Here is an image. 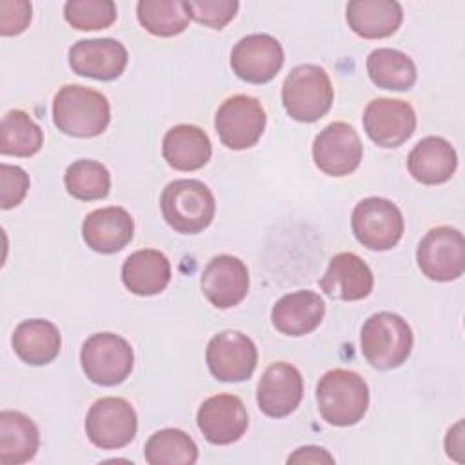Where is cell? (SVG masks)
<instances>
[{
    "label": "cell",
    "mask_w": 465,
    "mask_h": 465,
    "mask_svg": "<svg viewBox=\"0 0 465 465\" xmlns=\"http://www.w3.org/2000/svg\"><path fill=\"white\" fill-rule=\"evenodd\" d=\"M163 160L176 171H198L213 154L211 140L198 125L178 124L171 127L162 142Z\"/></svg>",
    "instance_id": "23"
},
{
    "label": "cell",
    "mask_w": 465,
    "mask_h": 465,
    "mask_svg": "<svg viewBox=\"0 0 465 465\" xmlns=\"http://www.w3.org/2000/svg\"><path fill=\"white\" fill-rule=\"evenodd\" d=\"M80 363L89 381L102 387H114L131 374L134 352L125 338L114 332H96L84 341Z\"/></svg>",
    "instance_id": "6"
},
{
    "label": "cell",
    "mask_w": 465,
    "mask_h": 465,
    "mask_svg": "<svg viewBox=\"0 0 465 465\" xmlns=\"http://www.w3.org/2000/svg\"><path fill=\"white\" fill-rule=\"evenodd\" d=\"M420 271L432 282L458 280L465 271V238L449 225L430 229L416 249Z\"/></svg>",
    "instance_id": "10"
},
{
    "label": "cell",
    "mask_w": 465,
    "mask_h": 465,
    "mask_svg": "<svg viewBox=\"0 0 465 465\" xmlns=\"http://www.w3.org/2000/svg\"><path fill=\"white\" fill-rule=\"evenodd\" d=\"M122 282L136 296L160 294L171 282V263L156 249H140L125 258Z\"/></svg>",
    "instance_id": "25"
},
{
    "label": "cell",
    "mask_w": 465,
    "mask_h": 465,
    "mask_svg": "<svg viewBox=\"0 0 465 465\" xmlns=\"http://www.w3.org/2000/svg\"><path fill=\"white\" fill-rule=\"evenodd\" d=\"M282 44L265 33L247 35L231 51L232 73L249 84L271 82L283 65Z\"/></svg>",
    "instance_id": "14"
},
{
    "label": "cell",
    "mask_w": 465,
    "mask_h": 465,
    "mask_svg": "<svg viewBox=\"0 0 465 465\" xmlns=\"http://www.w3.org/2000/svg\"><path fill=\"white\" fill-rule=\"evenodd\" d=\"M134 234V222L124 207H102L89 213L82 223V236L87 247L100 254L122 251Z\"/></svg>",
    "instance_id": "20"
},
{
    "label": "cell",
    "mask_w": 465,
    "mask_h": 465,
    "mask_svg": "<svg viewBox=\"0 0 465 465\" xmlns=\"http://www.w3.org/2000/svg\"><path fill=\"white\" fill-rule=\"evenodd\" d=\"M458 167L454 147L441 136L421 138L407 158L411 176L423 185H440L452 178Z\"/></svg>",
    "instance_id": "22"
},
{
    "label": "cell",
    "mask_w": 465,
    "mask_h": 465,
    "mask_svg": "<svg viewBox=\"0 0 465 465\" xmlns=\"http://www.w3.org/2000/svg\"><path fill=\"white\" fill-rule=\"evenodd\" d=\"M205 361L216 380L227 383L245 381L256 369L258 349L247 334L240 331H222L209 340Z\"/></svg>",
    "instance_id": "11"
},
{
    "label": "cell",
    "mask_w": 465,
    "mask_h": 465,
    "mask_svg": "<svg viewBox=\"0 0 465 465\" xmlns=\"http://www.w3.org/2000/svg\"><path fill=\"white\" fill-rule=\"evenodd\" d=\"M67 193L82 202L102 200L111 191V174L107 167L96 160H76L64 174Z\"/></svg>",
    "instance_id": "32"
},
{
    "label": "cell",
    "mask_w": 465,
    "mask_h": 465,
    "mask_svg": "<svg viewBox=\"0 0 465 465\" xmlns=\"http://www.w3.org/2000/svg\"><path fill=\"white\" fill-rule=\"evenodd\" d=\"M354 238L371 251H389L403 236L405 222L396 203L387 198L369 196L360 200L351 214Z\"/></svg>",
    "instance_id": "7"
},
{
    "label": "cell",
    "mask_w": 465,
    "mask_h": 465,
    "mask_svg": "<svg viewBox=\"0 0 465 465\" xmlns=\"http://www.w3.org/2000/svg\"><path fill=\"white\" fill-rule=\"evenodd\" d=\"M136 412L124 398H100L89 407L85 416V434L89 441L104 450L129 445L136 436Z\"/></svg>",
    "instance_id": "8"
},
{
    "label": "cell",
    "mask_w": 465,
    "mask_h": 465,
    "mask_svg": "<svg viewBox=\"0 0 465 465\" xmlns=\"http://www.w3.org/2000/svg\"><path fill=\"white\" fill-rule=\"evenodd\" d=\"M160 209L171 229L182 234H198L211 225L216 202L203 182L183 178L165 185L160 196Z\"/></svg>",
    "instance_id": "4"
},
{
    "label": "cell",
    "mask_w": 465,
    "mask_h": 465,
    "mask_svg": "<svg viewBox=\"0 0 465 465\" xmlns=\"http://www.w3.org/2000/svg\"><path fill=\"white\" fill-rule=\"evenodd\" d=\"M267 116L262 104L247 94L227 98L216 111L214 127L220 142L232 151H243L262 138Z\"/></svg>",
    "instance_id": "9"
},
{
    "label": "cell",
    "mask_w": 465,
    "mask_h": 465,
    "mask_svg": "<svg viewBox=\"0 0 465 465\" xmlns=\"http://www.w3.org/2000/svg\"><path fill=\"white\" fill-rule=\"evenodd\" d=\"M345 13L352 33L367 40L387 38L403 22V9L394 0H352Z\"/></svg>",
    "instance_id": "24"
},
{
    "label": "cell",
    "mask_w": 465,
    "mask_h": 465,
    "mask_svg": "<svg viewBox=\"0 0 465 465\" xmlns=\"http://www.w3.org/2000/svg\"><path fill=\"white\" fill-rule=\"evenodd\" d=\"M445 450L456 461H461L458 454L463 452V420H460L452 429H449L445 438Z\"/></svg>",
    "instance_id": "38"
},
{
    "label": "cell",
    "mask_w": 465,
    "mask_h": 465,
    "mask_svg": "<svg viewBox=\"0 0 465 465\" xmlns=\"http://www.w3.org/2000/svg\"><path fill=\"white\" fill-rule=\"evenodd\" d=\"M363 158V145L352 125L332 122L323 127L312 143L316 167L329 176H347L354 173Z\"/></svg>",
    "instance_id": "12"
},
{
    "label": "cell",
    "mask_w": 465,
    "mask_h": 465,
    "mask_svg": "<svg viewBox=\"0 0 465 465\" xmlns=\"http://www.w3.org/2000/svg\"><path fill=\"white\" fill-rule=\"evenodd\" d=\"M236 0H193L185 2V11L191 20L211 29L225 27L238 11Z\"/></svg>",
    "instance_id": "34"
},
{
    "label": "cell",
    "mask_w": 465,
    "mask_h": 465,
    "mask_svg": "<svg viewBox=\"0 0 465 465\" xmlns=\"http://www.w3.org/2000/svg\"><path fill=\"white\" fill-rule=\"evenodd\" d=\"M31 22V4L25 0H2L0 2V33L15 36L25 31Z\"/></svg>",
    "instance_id": "36"
},
{
    "label": "cell",
    "mask_w": 465,
    "mask_h": 465,
    "mask_svg": "<svg viewBox=\"0 0 465 465\" xmlns=\"http://www.w3.org/2000/svg\"><path fill=\"white\" fill-rule=\"evenodd\" d=\"M127 60L125 45L114 38L78 40L69 49L73 73L102 82L116 80L125 71Z\"/></svg>",
    "instance_id": "17"
},
{
    "label": "cell",
    "mask_w": 465,
    "mask_h": 465,
    "mask_svg": "<svg viewBox=\"0 0 465 465\" xmlns=\"http://www.w3.org/2000/svg\"><path fill=\"white\" fill-rule=\"evenodd\" d=\"M11 343L24 363L40 367L51 363L58 356L62 336L58 327L49 320L33 318L16 325Z\"/></svg>",
    "instance_id": "26"
},
{
    "label": "cell",
    "mask_w": 465,
    "mask_h": 465,
    "mask_svg": "<svg viewBox=\"0 0 465 465\" xmlns=\"http://www.w3.org/2000/svg\"><path fill=\"white\" fill-rule=\"evenodd\" d=\"M0 207L4 211L13 209L22 203L29 191V176L18 165L2 163L0 165Z\"/></svg>",
    "instance_id": "35"
},
{
    "label": "cell",
    "mask_w": 465,
    "mask_h": 465,
    "mask_svg": "<svg viewBox=\"0 0 465 465\" xmlns=\"http://www.w3.org/2000/svg\"><path fill=\"white\" fill-rule=\"evenodd\" d=\"M200 285L203 296L214 307L231 309L247 296V265L232 254H218L205 265Z\"/></svg>",
    "instance_id": "18"
},
{
    "label": "cell",
    "mask_w": 465,
    "mask_h": 465,
    "mask_svg": "<svg viewBox=\"0 0 465 465\" xmlns=\"http://www.w3.org/2000/svg\"><path fill=\"white\" fill-rule=\"evenodd\" d=\"M40 447L36 423L18 411L0 412V463L22 465L35 458Z\"/></svg>",
    "instance_id": "27"
},
{
    "label": "cell",
    "mask_w": 465,
    "mask_h": 465,
    "mask_svg": "<svg viewBox=\"0 0 465 465\" xmlns=\"http://www.w3.org/2000/svg\"><path fill=\"white\" fill-rule=\"evenodd\" d=\"M412 331L407 320L391 311L369 316L360 332L363 358L378 371H391L407 361L412 351Z\"/></svg>",
    "instance_id": "3"
},
{
    "label": "cell",
    "mask_w": 465,
    "mask_h": 465,
    "mask_svg": "<svg viewBox=\"0 0 465 465\" xmlns=\"http://www.w3.org/2000/svg\"><path fill=\"white\" fill-rule=\"evenodd\" d=\"M53 122L64 134L93 138L102 134L111 122L107 98L84 85H64L53 100Z\"/></svg>",
    "instance_id": "1"
},
{
    "label": "cell",
    "mask_w": 465,
    "mask_h": 465,
    "mask_svg": "<svg viewBox=\"0 0 465 465\" xmlns=\"http://www.w3.org/2000/svg\"><path fill=\"white\" fill-rule=\"evenodd\" d=\"M65 22L78 31L107 29L116 20L113 0H69L64 5Z\"/></svg>",
    "instance_id": "33"
},
{
    "label": "cell",
    "mask_w": 465,
    "mask_h": 465,
    "mask_svg": "<svg viewBox=\"0 0 465 465\" xmlns=\"http://www.w3.org/2000/svg\"><path fill=\"white\" fill-rule=\"evenodd\" d=\"M325 316V302L314 291H294L283 294L271 311L276 331L285 336H305L312 332Z\"/></svg>",
    "instance_id": "21"
},
{
    "label": "cell",
    "mask_w": 465,
    "mask_h": 465,
    "mask_svg": "<svg viewBox=\"0 0 465 465\" xmlns=\"http://www.w3.org/2000/svg\"><path fill=\"white\" fill-rule=\"evenodd\" d=\"M196 423L209 443L231 445L245 434L249 416L243 401L238 396L216 394L200 405Z\"/></svg>",
    "instance_id": "15"
},
{
    "label": "cell",
    "mask_w": 465,
    "mask_h": 465,
    "mask_svg": "<svg viewBox=\"0 0 465 465\" xmlns=\"http://www.w3.org/2000/svg\"><path fill=\"white\" fill-rule=\"evenodd\" d=\"M323 294L334 300L358 302L371 294L374 276L369 265L354 252H338L331 258L325 274L320 278Z\"/></svg>",
    "instance_id": "19"
},
{
    "label": "cell",
    "mask_w": 465,
    "mask_h": 465,
    "mask_svg": "<svg viewBox=\"0 0 465 465\" xmlns=\"http://www.w3.org/2000/svg\"><path fill=\"white\" fill-rule=\"evenodd\" d=\"M44 145L40 125L22 109L5 113L0 124V153L5 156L29 158Z\"/></svg>",
    "instance_id": "29"
},
{
    "label": "cell",
    "mask_w": 465,
    "mask_h": 465,
    "mask_svg": "<svg viewBox=\"0 0 465 465\" xmlns=\"http://www.w3.org/2000/svg\"><path fill=\"white\" fill-rule=\"evenodd\" d=\"M334 89L323 67L302 64L291 69L282 85V104L287 114L303 124L325 116L332 105Z\"/></svg>",
    "instance_id": "5"
},
{
    "label": "cell",
    "mask_w": 465,
    "mask_h": 465,
    "mask_svg": "<svg viewBox=\"0 0 465 465\" xmlns=\"http://www.w3.org/2000/svg\"><path fill=\"white\" fill-rule=\"evenodd\" d=\"M143 458L151 465H193L198 460V447L187 432L162 429L147 440Z\"/></svg>",
    "instance_id": "30"
},
{
    "label": "cell",
    "mask_w": 465,
    "mask_h": 465,
    "mask_svg": "<svg viewBox=\"0 0 465 465\" xmlns=\"http://www.w3.org/2000/svg\"><path fill=\"white\" fill-rule=\"evenodd\" d=\"M303 398V378L300 371L287 363H271L256 387L260 411L269 418H285L296 411Z\"/></svg>",
    "instance_id": "16"
},
{
    "label": "cell",
    "mask_w": 465,
    "mask_h": 465,
    "mask_svg": "<svg viewBox=\"0 0 465 465\" xmlns=\"http://www.w3.org/2000/svg\"><path fill=\"white\" fill-rule=\"evenodd\" d=\"M136 16L145 31L162 38L183 33L191 20L185 2L180 0H140L136 4Z\"/></svg>",
    "instance_id": "31"
},
{
    "label": "cell",
    "mask_w": 465,
    "mask_h": 465,
    "mask_svg": "<svg viewBox=\"0 0 465 465\" xmlns=\"http://www.w3.org/2000/svg\"><path fill=\"white\" fill-rule=\"evenodd\" d=\"M289 463H332L334 458L322 447H314V445H307V447H300L294 450V454L289 456L287 460Z\"/></svg>",
    "instance_id": "37"
},
{
    "label": "cell",
    "mask_w": 465,
    "mask_h": 465,
    "mask_svg": "<svg viewBox=\"0 0 465 465\" xmlns=\"http://www.w3.org/2000/svg\"><path fill=\"white\" fill-rule=\"evenodd\" d=\"M316 403L322 418L334 427L358 423L369 409L365 380L347 369L327 371L316 385Z\"/></svg>",
    "instance_id": "2"
},
{
    "label": "cell",
    "mask_w": 465,
    "mask_h": 465,
    "mask_svg": "<svg viewBox=\"0 0 465 465\" xmlns=\"http://www.w3.org/2000/svg\"><path fill=\"white\" fill-rule=\"evenodd\" d=\"M367 73L374 85L391 91H407L418 78L412 58L391 47L374 49L367 56Z\"/></svg>",
    "instance_id": "28"
},
{
    "label": "cell",
    "mask_w": 465,
    "mask_h": 465,
    "mask_svg": "<svg viewBox=\"0 0 465 465\" xmlns=\"http://www.w3.org/2000/svg\"><path fill=\"white\" fill-rule=\"evenodd\" d=\"M363 129L380 147L392 149L405 143L416 129V113L405 100L376 98L363 111Z\"/></svg>",
    "instance_id": "13"
}]
</instances>
